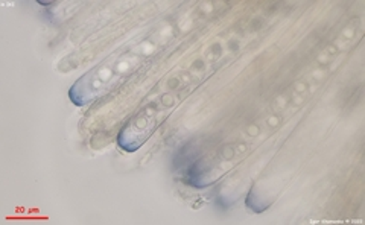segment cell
<instances>
[{
  "label": "cell",
  "mask_w": 365,
  "mask_h": 225,
  "mask_svg": "<svg viewBox=\"0 0 365 225\" xmlns=\"http://www.w3.org/2000/svg\"><path fill=\"white\" fill-rule=\"evenodd\" d=\"M157 127V112L150 108L135 116L127 127L119 132V146L125 151H137L151 136Z\"/></svg>",
  "instance_id": "6da1fadb"
}]
</instances>
